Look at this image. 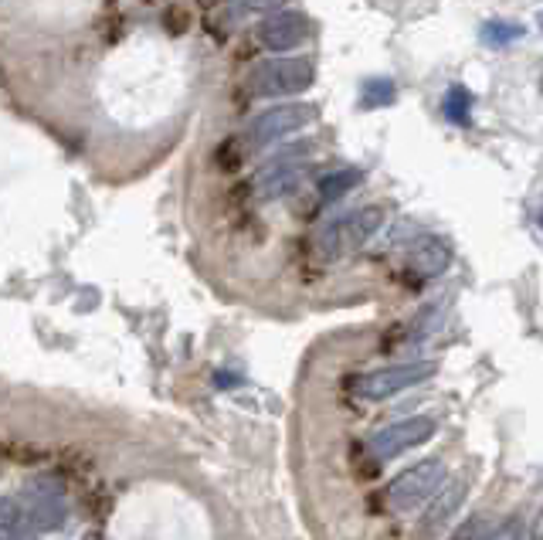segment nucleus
Wrapping results in <instances>:
<instances>
[{
  "label": "nucleus",
  "instance_id": "20",
  "mask_svg": "<svg viewBox=\"0 0 543 540\" xmlns=\"http://www.w3.org/2000/svg\"><path fill=\"white\" fill-rule=\"evenodd\" d=\"M537 24H540V28H543V11L537 14Z\"/></svg>",
  "mask_w": 543,
  "mask_h": 540
},
{
  "label": "nucleus",
  "instance_id": "1",
  "mask_svg": "<svg viewBox=\"0 0 543 540\" xmlns=\"http://www.w3.org/2000/svg\"><path fill=\"white\" fill-rule=\"evenodd\" d=\"M387 221V208L384 204H364V208L350 211L347 218H336L333 225H326L316 238V255L326 262H336L343 255L364 248L377 231L384 228Z\"/></svg>",
  "mask_w": 543,
  "mask_h": 540
},
{
  "label": "nucleus",
  "instance_id": "18",
  "mask_svg": "<svg viewBox=\"0 0 543 540\" xmlns=\"http://www.w3.org/2000/svg\"><path fill=\"white\" fill-rule=\"evenodd\" d=\"M4 540H34V530H31V527H24V530H17V534L4 537Z\"/></svg>",
  "mask_w": 543,
  "mask_h": 540
},
{
  "label": "nucleus",
  "instance_id": "15",
  "mask_svg": "<svg viewBox=\"0 0 543 540\" xmlns=\"http://www.w3.org/2000/svg\"><path fill=\"white\" fill-rule=\"evenodd\" d=\"M28 527V513L17 500H0V540Z\"/></svg>",
  "mask_w": 543,
  "mask_h": 540
},
{
  "label": "nucleus",
  "instance_id": "5",
  "mask_svg": "<svg viewBox=\"0 0 543 540\" xmlns=\"http://www.w3.org/2000/svg\"><path fill=\"white\" fill-rule=\"evenodd\" d=\"M435 428H438L435 418H425V415L404 418V422H394V425L381 428L377 435H370L367 449H370V456H374V459H398L408 449L425 445L435 435Z\"/></svg>",
  "mask_w": 543,
  "mask_h": 540
},
{
  "label": "nucleus",
  "instance_id": "8",
  "mask_svg": "<svg viewBox=\"0 0 543 540\" xmlns=\"http://www.w3.org/2000/svg\"><path fill=\"white\" fill-rule=\"evenodd\" d=\"M316 116H320V109H313V106H282V109H272V113H265L255 123L252 136H255L258 143L275 140V136H286L292 130H303V126L313 123Z\"/></svg>",
  "mask_w": 543,
  "mask_h": 540
},
{
  "label": "nucleus",
  "instance_id": "10",
  "mask_svg": "<svg viewBox=\"0 0 543 540\" xmlns=\"http://www.w3.org/2000/svg\"><path fill=\"white\" fill-rule=\"evenodd\" d=\"M462 500H465V483H452L448 490H442L435 496V503L428 507V513H425V520H421V537H432V534H438L448 520L459 513V507H462Z\"/></svg>",
  "mask_w": 543,
  "mask_h": 540
},
{
  "label": "nucleus",
  "instance_id": "6",
  "mask_svg": "<svg viewBox=\"0 0 543 540\" xmlns=\"http://www.w3.org/2000/svg\"><path fill=\"white\" fill-rule=\"evenodd\" d=\"M313 65L306 58L296 62H272L252 72V92L255 96H292V92H306L313 85Z\"/></svg>",
  "mask_w": 543,
  "mask_h": 540
},
{
  "label": "nucleus",
  "instance_id": "16",
  "mask_svg": "<svg viewBox=\"0 0 543 540\" xmlns=\"http://www.w3.org/2000/svg\"><path fill=\"white\" fill-rule=\"evenodd\" d=\"M523 534V524L520 520H510V524H499V527H489L482 540H520Z\"/></svg>",
  "mask_w": 543,
  "mask_h": 540
},
{
  "label": "nucleus",
  "instance_id": "17",
  "mask_svg": "<svg viewBox=\"0 0 543 540\" xmlns=\"http://www.w3.org/2000/svg\"><path fill=\"white\" fill-rule=\"evenodd\" d=\"M486 524L482 520H469V524H462L459 530H455V537L452 540H482V534H486Z\"/></svg>",
  "mask_w": 543,
  "mask_h": 540
},
{
  "label": "nucleus",
  "instance_id": "4",
  "mask_svg": "<svg viewBox=\"0 0 543 540\" xmlns=\"http://www.w3.org/2000/svg\"><path fill=\"white\" fill-rule=\"evenodd\" d=\"M28 527L38 534H55L68 524V503L62 493V479L58 476H34L28 483Z\"/></svg>",
  "mask_w": 543,
  "mask_h": 540
},
{
  "label": "nucleus",
  "instance_id": "19",
  "mask_svg": "<svg viewBox=\"0 0 543 540\" xmlns=\"http://www.w3.org/2000/svg\"><path fill=\"white\" fill-rule=\"evenodd\" d=\"M533 534H537V540H543V513H540V520H537V530H533Z\"/></svg>",
  "mask_w": 543,
  "mask_h": 540
},
{
  "label": "nucleus",
  "instance_id": "14",
  "mask_svg": "<svg viewBox=\"0 0 543 540\" xmlns=\"http://www.w3.org/2000/svg\"><path fill=\"white\" fill-rule=\"evenodd\" d=\"M360 170L357 167H347V170H336V174L330 177H323L320 180V194H323V201H340L343 194L353 191V187L360 184Z\"/></svg>",
  "mask_w": 543,
  "mask_h": 540
},
{
  "label": "nucleus",
  "instance_id": "9",
  "mask_svg": "<svg viewBox=\"0 0 543 540\" xmlns=\"http://www.w3.org/2000/svg\"><path fill=\"white\" fill-rule=\"evenodd\" d=\"M309 34V21L303 14H279L258 28V41L265 48H296Z\"/></svg>",
  "mask_w": 543,
  "mask_h": 540
},
{
  "label": "nucleus",
  "instance_id": "12",
  "mask_svg": "<svg viewBox=\"0 0 543 540\" xmlns=\"http://www.w3.org/2000/svg\"><path fill=\"white\" fill-rule=\"evenodd\" d=\"M527 34L520 21H506V17H489L486 24L479 28V38L486 41L489 48H506V45H516V41Z\"/></svg>",
  "mask_w": 543,
  "mask_h": 540
},
{
  "label": "nucleus",
  "instance_id": "11",
  "mask_svg": "<svg viewBox=\"0 0 543 540\" xmlns=\"http://www.w3.org/2000/svg\"><path fill=\"white\" fill-rule=\"evenodd\" d=\"M472 92L465 89V85H448L445 96H442V113L452 126H462V130H469L472 126Z\"/></svg>",
  "mask_w": 543,
  "mask_h": 540
},
{
  "label": "nucleus",
  "instance_id": "2",
  "mask_svg": "<svg viewBox=\"0 0 543 540\" xmlns=\"http://www.w3.org/2000/svg\"><path fill=\"white\" fill-rule=\"evenodd\" d=\"M438 364L435 360H411V364H394V367H381V371H370V374H360L353 381V394L360 401H387L394 394L415 388V384L428 381L435 377Z\"/></svg>",
  "mask_w": 543,
  "mask_h": 540
},
{
  "label": "nucleus",
  "instance_id": "13",
  "mask_svg": "<svg viewBox=\"0 0 543 540\" xmlns=\"http://www.w3.org/2000/svg\"><path fill=\"white\" fill-rule=\"evenodd\" d=\"M394 99H398V82L391 75H374L360 89V109H384L394 106Z\"/></svg>",
  "mask_w": 543,
  "mask_h": 540
},
{
  "label": "nucleus",
  "instance_id": "7",
  "mask_svg": "<svg viewBox=\"0 0 543 540\" xmlns=\"http://www.w3.org/2000/svg\"><path fill=\"white\" fill-rule=\"evenodd\" d=\"M452 265V245L442 235H421L408 252V272L415 279H438Z\"/></svg>",
  "mask_w": 543,
  "mask_h": 540
},
{
  "label": "nucleus",
  "instance_id": "3",
  "mask_svg": "<svg viewBox=\"0 0 543 540\" xmlns=\"http://www.w3.org/2000/svg\"><path fill=\"white\" fill-rule=\"evenodd\" d=\"M445 483V462L442 459H425L415 462L411 469H404L387 483V507L391 510H415L428 496L438 493V486Z\"/></svg>",
  "mask_w": 543,
  "mask_h": 540
},
{
  "label": "nucleus",
  "instance_id": "21",
  "mask_svg": "<svg viewBox=\"0 0 543 540\" xmlns=\"http://www.w3.org/2000/svg\"><path fill=\"white\" fill-rule=\"evenodd\" d=\"M537 221H540V228H543V211H540V218H537Z\"/></svg>",
  "mask_w": 543,
  "mask_h": 540
}]
</instances>
